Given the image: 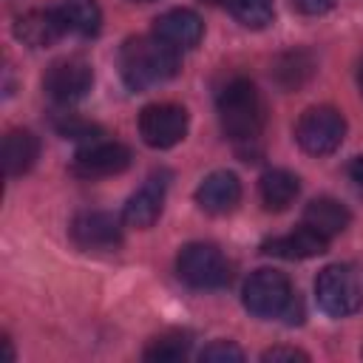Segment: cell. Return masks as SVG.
Masks as SVG:
<instances>
[{"instance_id":"6da1fadb","label":"cell","mask_w":363,"mask_h":363,"mask_svg":"<svg viewBox=\"0 0 363 363\" xmlns=\"http://www.w3.org/2000/svg\"><path fill=\"white\" fill-rule=\"evenodd\" d=\"M182 68L179 51L162 43L156 34L130 37L119 51V74L130 91H145L173 79Z\"/></svg>"},{"instance_id":"7a4b0ae2","label":"cell","mask_w":363,"mask_h":363,"mask_svg":"<svg viewBox=\"0 0 363 363\" xmlns=\"http://www.w3.org/2000/svg\"><path fill=\"white\" fill-rule=\"evenodd\" d=\"M216 105H218V122H221V130L227 133V139L252 142L261 136L267 108H264L258 88L250 79H244V77L230 79L221 88Z\"/></svg>"},{"instance_id":"3957f363","label":"cell","mask_w":363,"mask_h":363,"mask_svg":"<svg viewBox=\"0 0 363 363\" xmlns=\"http://www.w3.org/2000/svg\"><path fill=\"white\" fill-rule=\"evenodd\" d=\"M244 306L261 320L286 318V323H301V301L292 281L278 269H255L244 284Z\"/></svg>"},{"instance_id":"277c9868","label":"cell","mask_w":363,"mask_h":363,"mask_svg":"<svg viewBox=\"0 0 363 363\" xmlns=\"http://www.w3.org/2000/svg\"><path fill=\"white\" fill-rule=\"evenodd\" d=\"M315 301L329 318H346L363 303V284L354 267L329 264L315 278Z\"/></svg>"},{"instance_id":"5b68a950","label":"cell","mask_w":363,"mask_h":363,"mask_svg":"<svg viewBox=\"0 0 363 363\" xmlns=\"http://www.w3.org/2000/svg\"><path fill=\"white\" fill-rule=\"evenodd\" d=\"M179 278L193 289H221L230 284V261L216 244L193 241L176 255Z\"/></svg>"},{"instance_id":"8992f818","label":"cell","mask_w":363,"mask_h":363,"mask_svg":"<svg viewBox=\"0 0 363 363\" xmlns=\"http://www.w3.org/2000/svg\"><path fill=\"white\" fill-rule=\"evenodd\" d=\"M346 139V119L332 105H315L301 113L295 122V142L309 156H329Z\"/></svg>"},{"instance_id":"52a82bcc","label":"cell","mask_w":363,"mask_h":363,"mask_svg":"<svg viewBox=\"0 0 363 363\" xmlns=\"http://www.w3.org/2000/svg\"><path fill=\"white\" fill-rule=\"evenodd\" d=\"M190 116L176 102H153L139 113V136L147 147L167 150L187 136Z\"/></svg>"},{"instance_id":"ba28073f","label":"cell","mask_w":363,"mask_h":363,"mask_svg":"<svg viewBox=\"0 0 363 363\" xmlns=\"http://www.w3.org/2000/svg\"><path fill=\"white\" fill-rule=\"evenodd\" d=\"M94 85V71L82 57H62L54 60L43 77V88L45 94L60 102V105H71L79 102Z\"/></svg>"},{"instance_id":"9c48e42d","label":"cell","mask_w":363,"mask_h":363,"mask_svg":"<svg viewBox=\"0 0 363 363\" xmlns=\"http://www.w3.org/2000/svg\"><path fill=\"white\" fill-rule=\"evenodd\" d=\"M130 164V147L116 142V139H94L85 142L77 156H74V173L85 179H99V176H116L128 170Z\"/></svg>"},{"instance_id":"30bf717a","label":"cell","mask_w":363,"mask_h":363,"mask_svg":"<svg viewBox=\"0 0 363 363\" xmlns=\"http://www.w3.org/2000/svg\"><path fill=\"white\" fill-rule=\"evenodd\" d=\"M122 224L125 221H119L105 210H85L74 216L68 233L79 250L99 252V250H116L122 244Z\"/></svg>"},{"instance_id":"8fae6325","label":"cell","mask_w":363,"mask_h":363,"mask_svg":"<svg viewBox=\"0 0 363 363\" xmlns=\"http://www.w3.org/2000/svg\"><path fill=\"white\" fill-rule=\"evenodd\" d=\"M167 173L159 170V173H150L145 179V184L128 199L125 210H122V221L133 230H147L156 224V218L162 216V207H164V193H167Z\"/></svg>"},{"instance_id":"7c38bea8","label":"cell","mask_w":363,"mask_h":363,"mask_svg":"<svg viewBox=\"0 0 363 363\" xmlns=\"http://www.w3.org/2000/svg\"><path fill=\"white\" fill-rule=\"evenodd\" d=\"M153 34L182 54V51L196 48L201 43L204 23L193 9H170L153 20Z\"/></svg>"},{"instance_id":"4fadbf2b","label":"cell","mask_w":363,"mask_h":363,"mask_svg":"<svg viewBox=\"0 0 363 363\" xmlns=\"http://www.w3.org/2000/svg\"><path fill=\"white\" fill-rule=\"evenodd\" d=\"M241 201V182L233 170H213L196 187V204L210 216H227Z\"/></svg>"},{"instance_id":"5bb4252c","label":"cell","mask_w":363,"mask_h":363,"mask_svg":"<svg viewBox=\"0 0 363 363\" xmlns=\"http://www.w3.org/2000/svg\"><path fill=\"white\" fill-rule=\"evenodd\" d=\"M14 34L20 43L31 48H45V45H54L68 31L60 17V9H31L14 20Z\"/></svg>"},{"instance_id":"9a60e30c","label":"cell","mask_w":363,"mask_h":363,"mask_svg":"<svg viewBox=\"0 0 363 363\" xmlns=\"http://www.w3.org/2000/svg\"><path fill=\"white\" fill-rule=\"evenodd\" d=\"M352 221V213L343 201L332 199V196H320V199H312L306 207H303V216H301V224L309 227L312 233L323 235L326 241H332L335 235H340Z\"/></svg>"},{"instance_id":"2e32d148","label":"cell","mask_w":363,"mask_h":363,"mask_svg":"<svg viewBox=\"0 0 363 363\" xmlns=\"http://www.w3.org/2000/svg\"><path fill=\"white\" fill-rule=\"evenodd\" d=\"M329 241L318 233H312L309 227H298L292 233H284V235H275L269 241L261 244V252L267 255H275V258H284V261H306V258H315L320 252H326Z\"/></svg>"},{"instance_id":"e0dca14e","label":"cell","mask_w":363,"mask_h":363,"mask_svg":"<svg viewBox=\"0 0 363 363\" xmlns=\"http://www.w3.org/2000/svg\"><path fill=\"white\" fill-rule=\"evenodd\" d=\"M37 156H40V139L31 130L14 128V130L6 133V139H3V170H6L9 179L28 173L34 167Z\"/></svg>"},{"instance_id":"ac0fdd59","label":"cell","mask_w":363,"mask_h":363,"mask_svg":"<svg viewBox=\"0 0 363 363\" xmlns=\"http://www.w3.org/2000/svg\"><path fill=\"white\" fill-rule=\"evenodd\" d=\"M301 193V179L284 167H272L267 170L261 179H258V196H261V204L272 213H281L286 210Z\"/></svg>"},{"instance_id":"d6986e66","label":"cell","mask_w":363,"mask_h":363,"mask_svg":"<svg viewBox=\"0 0 363 363\" xmlns=\"http://www.w3.org/2000/svg\"><path fill=\"white\" fill-rule=\"evenodd\" d=\"M312 74H315V60L303 48L278 54L272 60V82L281 91H298V88H303L312 79Z\"/></svg>"},{"instance_id":"ffe728a7","label":"cell","mask_w":363,"mask_h":363,"mask_svg":"<svg viewBox=\"0 0 363 363\" xmlns=\"http://www.w3.org/2000/svg\"><path fill=\"white\" fill-rule=\"evenodd\" d=\"M60 17L65 23V31L77 34V37H94L102 28V9L96 6V0H62L60 6Z\"/></svg>"},{"instance_id":"44dd1931","label":"cell","mask_w":363,"mask_h":363,"mask_svg":"<svg viewBox=\"0 0 363 363\" xmlns=\"http://www.w3.org/2000/svg\"><path fill=\"white\" fill-rule=\"evenodd\" d=\"M190 346H193V335L190 332H184V329H167V332L156 335L145 346L142 357L150 360V363H179V360H184L190 354Z\"/></svg>"},{"instance_id":"7402d4cb","label":"cell","mask_w":363,"mask_h":363,"mask_svg":"<svg viewBox=\"0 0 363 363\" xmlns=\"http://www.w3.org/2000/svg\"><path fill=\"white\" fill-rule=\"evenodd\" d=\"M230 14L244 26V28H267L275 20V6L272 0H227Z\"/></svg>"},{"instance_id":"603a6c76","label":"cell","mask_w":363,"mask_h":363,"mask_svg":"<svg viewBox=\"0 0 363 363\" xmlns=\"http://www.w3.org/2000/svg\"><path fill=\"white\" fill-rule=\"evenodd\" d=\"M57 130L65 136V139H77V142H94V139H99L102 136V130L94 125V122H85V119H79V116H68L65 113V119L62 122H57Z\"/></svg>"},{"instance_id":"cb8c5ba5","label":"cell","mask_w":363,"mask_h":363,"mask_svg":"<svg viewBox=\"0 0 363 363\" xmlns=\"http://www.w3.org/2000/svg\"><path fill=\"white\" fill-rule=\"evenodd\" d=\"M199 357L207 360V363H241L244 360V352L233 340H213L210 346L201 349Z\"/></svg>"},{"instance_id":"d4e9b609","label":"cell","mask_w":363,"mask_h":363,"mask_svg":"<svg viewBox=\"0 0 363 363\" xmlns=\"http://www.w3.org/2000/svg\"><path fill=\"white\" fill-rule=\"evenodd\" d=\"M261 360H272V363H278V360H309V354L301 352V349H292V346H272L261 354Z\"/></svg>"},{"instance_id":"484cf974","label":"cell","mask_w":363,"mask_h":363,"mask_svg":"<svg viewBox=\"0 0 363 363\" xmlns=\"http://www.w3.org/2000/svg\"><path fill=\"white\" fill-rule=\"evenodd\" d=\"M289 3H292L295 11H301V14H306V17L326 14V11L335 6V0H289Z\"/></svg>"},{"instance_id":"4316f807","label":"cell","mask_w":363,"mask_h":363,"mask_svg":"<svg viewBox=\"0 0 363 363\" xmlns=\"http://www.w3.org/2000/svg\"><path fill=\"white\" fill-rule=\"evenodd\" d=\"M349 176H352V182H357V184L363 187V156H357V159L349 164Z\"/></svg>"},{"instance_id":"83f0119b","label":"cell","mask_w":363,"mask_h":363,"mask_svg":"<svg viewBox=\"0 0 363 363\" xmlns=\"http://www.w3.org/2000/svg\"><path fill=\"white\" fill-rule=\"evenodd\" d=\"M357 85H360V94H363V60H360V65H357Z\"/></svg>"},{"instance_id":"f1b7e54d","label":"cell","mask_w":363,"mask_h":363,"mask_svg":"<svg viewBox=\"0 0 363 363\" xmlns=\"http://www.w3.org/2000/svg\"><path fill=\"white\" fill-rule=\"evenodd\" d=\"M204 3H227V0H204Z\"/></svg>"},{"instance_id":"f546056e","label":"cell","mask_w":363,"mask_h":363,"mask_svg":"<svg viewBox=\"0 0 363 363\" xmlns=\"http://www.w3.org/2000/svg\"><path fill=\"white\" fill-rule=\"evenodd\" d=\"M130 3H153V0H130Z\"/></svg>"}]
</instances>
